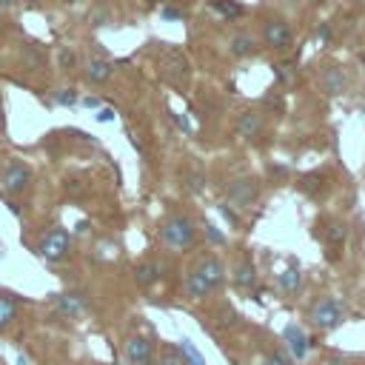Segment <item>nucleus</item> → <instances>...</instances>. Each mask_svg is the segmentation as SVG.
Instances as JSON below:
<instances>
[{
  "label": "nucleus",
  "mask_w": 365,
  "mask_h": 365,
  "mask_svg": "<svg viewBox=\"0 0 365 365\" xmlns=\"http://www.w3.org/2000/svg\"><path fill=\"white\" fill-rule=\"evenodd\" d=\"M222 279H225V265H222V259H220L217 254H205V257H200V259L188 268V274H185V297H188L191 302H200V299L211 297V294L222 285Z\"/></svg>",
  "instance_id": "nucleus-1"
},
{
  "label": "nucleus",
  "mask_w": 365,
  "mask_h": 365,
  "mask_svg": "<svg viewBox=\"0 0 365 365\" xmlns=\"http://www.w3.org/2000/svg\"><path fill=\"white\" fill-rule=\"evenodd\" d=\"M160 242L163 248L174 251V254H182V251H191L197 245V225L188 214H168L163 222H160Z\"/></svg>",
  "instance_id": "nucleus-2"
},
{
  "label": "nucleus",
  "mask_w": 365,
  "mask_h": 365,
  "mask_svg": "<svg viewBox=\"0 0 365 365\" xmlns=\"http://www.w3.org/2000/svg\"><path fill=\"white\" fill-rule=\"evenodd\" d=\"M308 319H311V325H314L317 331H334V328L342 325L345 308L339 305L336 297L325 294V297H319V299H314V302L308 305Z\"/></svg>",
  "instance_id": "nucleus-3"
},
{
  "label": "nucleus",
  "mask_w": 365,
  "mask_h": 365,
  "mask_svg": "<svg viewBox=\"0 0 365 365\" xmlns=\"http://www.w3.org/2000/svg\"><path fill=\"white\" fill-rule=\"evenodd\" d=\"M259 37H262V43H265L268 48H274V51H285V48L291 46V40H294L288 20L279 17V14L262 17V23H259Z\"/></svg>",
  "instance_id": "nucleus-4"
},
{
  "label": "nucleus",
  "mask_w": 365,
  "mask_h": 365,
  "mask_svg": "<svg viewBox=\"0 0 365 365\" xmlns=\"http://www.w3.org/2000/svg\"><path fill=\"white\" fill-rule=\"evenodd\" d=\"M259 180L257 177H251V174H245V177H237V180H231L228 182V188H225V205H234V208H251L254 202H257V197H259Z\"/></svg>",
  "instance_id": "nucleus-5"
},
{
  "label": "nucleus",
  "mask_w": 365,
  "mask_h": 365,
  "mask_svg": "<svg viewBox=\"0 0 365 365\" xmlns=\"http://www.w3.org/2000/svg\"><path fill=\"white\" fill-rule=\"evenodd\" d=\"M0 185H3V191L11 194V197L23 194V191L31 185V168H29L23 160H11V163H6L3 171H0Z\"/></svg>",
  "instance_id": "nucleus-6"
},
{
  "label": "nucleus",
  "mask_w": 365,
  "mask_h": 365,
  "mask_svg": "<svg viewBox=\"0 0 365 365\" xmlns=\"http://www.w3.org/2000/svg\"><path fill=\"white\" fill-rule=\"evenodd\" d=\"M68 245H71L68 231L57 225V228H51V231L43 234V240H40V254H43V259H48V262H60V259H66Z\"/></svg>",
  "instance_id": "nucleus-7"
},
{
  "label": "nucleus",
  "mask_w": 365,
  "mask_h": 365,
  "mask_svg": "<svg viewBox=\"0 0 365 365\" xmlns=\"http://www.w3.org/2000/svg\"><path fill=\"white\" fill-rule=\"evenodd\" d=\"M125 362L128 365H154V342L143 334H131L125 339Z\"/></svg>",
  "instance_id": "nucleus-8"
},
{
  "label": "nucleus",
  "mask_w": 365,
  "mask_h": 365,
  "mask_svg": "<svg viewBox=\"0 0 365 365\" xmlns=\"http://www.w3.org/2000/svg\"><path fill=\"white\" fill-rule=\"evenodd\" d=\"M282 342H285V351H288L291 359H305V354H308V334L297 322H288L282 328Z\"/></svg>",
  "instance_id": "nucleus-9"
},
{
  "label": "nucleus",
  "mask_w": 365,
  "mask_h": 365,
  "mask_svg": "<svg viewBox=\"0 0 365 365\" xmlns=\"http://www.w3.org/2000/svg\"><path fill=\"white\" fill-rule=\"evenodd\" d=\"M345 86H348V77H345L342 66H325V68L319 71V88H322L325 94L336 97V94L345 91Z\"/></svg>",
  "instance_id": "nucleus-10"
},
{
  "label": "nucleus",
  "mask_w": 365,
  "mask_h": 365,
  "mask_svg": "<svg viewBox=\"0 0 365 365\" xmlns=\"http://www.w3.org/2000/svg\"><path fill=\"white\" fill-rule=\"evenodd\" d=\"M237 134L240 137H245V140H254V137H259L262 134V114L259 111H242L240 117H237Z\"/></svg>",
  "instance_id": "nucleus-11"
},
{
  "label": "nucleus",
  "mask_w": 365,
  "mask_h": 365,
  "mask_svg": "<svg viewBox=\"0 0 365 365\" xmlns=\"http://www.w3.org/2000/svg\"><path fill=\"white\" fill-rule=\"evenodd\" d=\"M111 74H114V66H111L108 60H103V57H91V60L86 63V80L94 83V86L111 80Z\"/></svg>",
  "instance_id": "nucleus-12"
},
{
  "label": "nucleus",
  "mask_w": 365,
  "mask_h": 365,
  "mask_svg": "<svg viewBox=\"0 0 365 365\" xmlns=\"http://www.w3.org/2000/svg\"><path fill=\"white\" fill-rule=\"evenodd\" d=\"M322 237H325V242L331 248H342L345 240H348V225L342 220H328L325 228H322Z\"/></svg>",
  "instance_id": "nucleus-13"
},
{
  "label": "nucleus",
  "mask_w": 365,
  "mask_h": 365,
  "mask_svg": "<svg viewBox=\"0 0 365 365\" xmlns=\"http://www.w3.org/2000/svg\"><path fill=\"white\" fill-rule=\"evenodd\" d=\"M299 282H302L299 265H288L282 274H277V285H279L282 294H297L299 291Z\"/></svg>",
  "instance_id": "nucleus-14"
},
{
  "label": "nucleus",
  "mask_w": 365,
  "mask_h": 365,
  "mask_svg": "<svg viewBox=\"0 0 365 365\" xmlns=\"http://www.w3.org/2000/svg\"><path fill=\"white\" fill-rule=\"evenodd\" d=\"M57 311H60L63 317H68V319H77V317L86 311V305H83V299H80L77 294H60V297H57Z\"/></svg>",
  "instance_id": "nucleus-15"
},
{
  "label": "nucleus",
  "mask_w": 365,
  "mask_h": 365,
  "mask_svg": "<svg viewBox=\"0 0 365 365\" xmlns=\"http://www.w3.org/2000/svg\"><path fill=\"white\" fill-rule=\"evenodd\" d=\"M228 51H231L234 57H251V54L257 51V40H254L251 34H234V37L228 40Z\"/></svg>",
  "instance_id": "nucleus-16"
},
{
  "label": "nucleus",
  "mask_w": 365,
  "mask_h": 365,
  "mask_svg": "<svg viewBox=\"0 0 365 365\" xmlns=\"http://www.w3.org/2000/svg\"><path fill=\"white\" fill-rule=\"evenodd\" d=\"M254 279H257L254 262H251V257L245 254V257L237 262V268H234V282H237L240 288H248V285H254Z\"/></svg>",
  "instance_id": "nucleus-17"
},
{
  "label": "nucleus",
  "mask_w": 365,
  "mask_h": 365,
  "mask_svg": "<svg viewBox=\"0 0 365 365\" xmlns=\"http://www.w3.org/2000/svg\"><path fill=\"white\" fill-rule=\"evenodd\" d=\"M17 317V299L9 297V294H0V331L9 328Z\"/></svg>",
  "instance_id": "nucleus-18"
},
{
  "label": "nucleus",
  "mask_w": 365,
  "mask_h": 365,
  "mask_svg": "<svg viewBox=\"0 0 365 365\" xmlns=\"http://www.w3.org/2000/svg\"><path fill=\"white\" fill-rule=\"evenodd\" d=\"M134 277H137V282H140L143 288H148V285H154V282L160 279V265H157V262H143V265H137Z\"/></svg>",
  "instance_id": "nucleus-19"
},
{
  "label": "nucleus",
  "mask_w": 365,
  "mask_h": 365,
  "mask_svg": "<svg viewBox=\"0 0 365 365\" xmlns=\"http://www.w3.org/2000/svg\"><path fill=\"white\" fill-rule=\"evenodd\" d=\"M177 348H180V354H182L185 365H205V356H202V354L194 348V342H191V339H185V336H182Z\"/></svg>",
  "instance_id": "nucleus-20"
},
{
  "label": "nucleus",
  "mask_w": 365,
  "mask_h": 365,
  "mask_svg": "<svg viewBox=\"0 0 365 365\" xmlns=\"http://www.w3.org/2000/svg\"><path fill=\"white\" fill-rule=\"evenodd\" d=\"M154 365H185V359H182L177 345H163L160 359H154Z\"/></svg>",
  "instance_id": "nucleus-21"
},
{
  "label": "nucleus",
  "mask_w": 365,
  "mask_h": 365,
  "mask_svg": "<svg viewBox=\"0 0 365 365\" xmlns=\"http://www.w3.org/2000/svg\"><path fill=\"white\" fill-rule=\"evenodd\" d=\"M214 9H217L220 14H225V17H240V14H242V6L234 3V0H228V3H225V0H217Z\"/></svg>",
  "instance_id": "nucleus-22"
},
{
  "label": "nucleus",
  "mask_w": 365,
  "mask_h": 365,
  "mask_svg": "<svg viewBox=\"0 0 365 365\" xmlns=\"http://www.w3.org/2000/svg\"><path fill=\"white\" fill-rule=\"evenodd\" d=\"M54 103H60V106H74V103H77V91H74V88H63L60 94H54Z\"/></svg>",
  "instance_id": "nucleus-23"
},
{
  "label": "nucleus",
  "mask_w": 365,
  "mask_h": 365,
  "mask_svg": "<svg viewBox=\"0 0 365 365\" xmlns=\"http://www.w3.org/2000/svg\"><path fill=\"white\" fill-rule=\"evenodd\" d=\"M265 365H291V356L285 351H274V354H268Z\"/></svg>",
  "instance_id": "nucleus-24"
},
{
  "label": "nucleus",
  "mask_w": 365,
  "mask_h": 365,
  "mask_svg": "<svg viewBox=\"0 0 365 365\" xmlns=\"http://www.w3.org/2000/svg\"><path fill=\"white\" fill-rule=\"evenodd\" d=\"M57 57H60V66H63V68H68V66L74 63V54H71L68 48H60V54H57Z\"/></svg>",
  "instance_id": "nucleus-25"
},
{
  "label": "nucleus",
  "mask_w": 365,
  "mask_h": 365,
  "mask_svg": "<svg viewBox=\"0 0 365 365\" xmlns=\"http://www.w3.org/2000/svg\"><path fill=\"white\" fill-rule=\"evenodd\" d=\"M163 17H165V20H182V11H180V9L165 6V9H163Z\"/></svg>",
  "instance_id": "nucleus-26"
},
{
  "label": "nucleus",
  "mask_w": 365,
  "mask_h": 365,
  "mask_svg": "<svg viewBox=\"0 0 365 365\" xmlns=\"http://www.w3.org/2000/svg\"><path fill=\"white\" fill-rule=\"evenodd\" d=\"M205 234H208L214 242H222V234L217 231V225H214V222H205Z\"/></svg>",
  "instance_id": "nucleus-27"
},
{
  "label": "nucleus",
  "mask_w": 365,
  "mask_h": 365,
  "mask_svg": "<svg viewBox=\"0 0 365 365\" xmlns=\"http://www.w3.org/2000/svg\"><path fill=\"white\" fill-rule=\"evenodd\" d=\"M220 208H222V217H225V220H228V222H231V225L237 228V222H240V220H237V214H234V211H231L228 205H220Z\"/></svg>",
  "instance_id": "nucleus-28"
},
{
  "label": "nucleus",
  "mask_w": 365,
  "mask_h": 365,
  "mask_svg": "<svg viewBox=\"0 0 365 365\" xmlns=\"http://www.w3.org/2000/svg\"><path fill=\"white\" fill-rule=\"evenodd\" d=\"M97 120H100V123H108V120H114V111H111V108H100V111H97Z\"/></svg>",
  "instance_id": "nucleus-29"
},
{
  "label": "nucleus",
  "mask_w": 365,
  "mask_h": 365,
  "mask_svg": "<svg viewBox=\"0 0 365 365\" xmlns=\"http://www.w3.org/2000/svg\"><path fill=\"white\" fill-rule=\"evenodd\" d=\"M328 34H331V26L325 23V26H322V29L317 31V43H325V40H328Z\"/></svg>",
  "instance_id": "nucleus-30"
},
{
  "label": "nucleus",
  "mask_w": 365,
  "mask_h": 365,
  "mask_svg": "<svg viewBox=\"0 0 365 365\" xmlns=\"http://www.w3.org/2000/svg\"><path fill=\"white\" fill-rule=\"evenodd\" d=\"M20 6V0H0V9H14Z\"/></svg>",
  "instance_id": "nucleus-31"
},
{
  "label": "nucleus",
  "mask_w": 365,
  "mask_h": 365,
  "mask_svg": "<svg viewBox=\"0 0 365 365\" xmlns=\"http://www.w3.org/2000/svg\"><path fill=\"white\" fill-rule=\"evenodd\" d=\"M20 3H26V6H31V9H40L46 0H20Z\"/></svg>",
  "instance_id": "nucleus-32"
},
{
  "label": "nucleus",
  "mask_w": 365,
  "mask_h": 365,
  "mask_svg": "<svg viewBox=\"0 0 365 365\" xmlns=\"http://www.w3.org/2000/svg\"><path fill=\"white\" fill-rule=\"evenodd\" d=\"M97 103H100L97 97H86V100H83V106H97Z\"/></svg>",
  "instance_id": "nucleus-33"
},
{
  "label": "nucleus",
  "mask_w": 365,
  "mask_h": 365,
  "mask_svg": "<svg viewBox=\"0 0 365 365\" xmlns=\"http://www.w3.org/2000/svg\"><path fill=\"white\" fill-rule=\"evenodd\" d=\"M359 63H362V66H365V54H362V57H359Z\"/></svg>",
  "instance_id": "nucleus-34"
},
{
  "label": "nucleus",
  "mask_w": 365,
  "mask_h": 365,
  "mask_svg": "<svg viewBox=\"0 0 365 365\" xmlns=\"http://www.w3.org/2000/svg\"><path fill=\"white\" fill-rule=\"evenodd\" d=\"M66 3H77V0H66Z\"/></svg>",
  "instance_id": "nucleus-35"
},
{
  "label": "nucleus",
  "mask_w": 365,
  "mask_h": 365,
  "mask_svg": "<svg viewBox=\"0 0 365 365\" xmlns=\"http://www.w3.org/2000/svg\"><path fill=\"white\" fill-rule=\"evenodd\" d=\"M0 365H3V362H0Z\"/></svg>",
  "instance_id": "nucleus-36"
}]
</instances>
